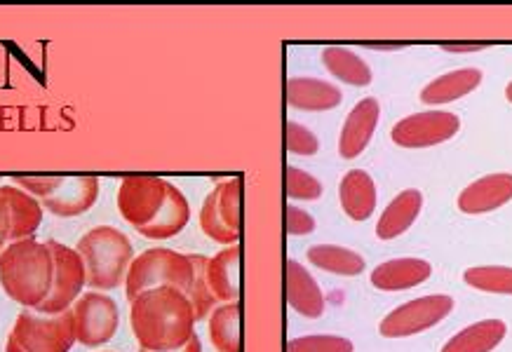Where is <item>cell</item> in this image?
Instances as JSON below:
<instances>
[{
	"label": "cell",
	"instance_id": "obj_23",
	"mask_svg": "<svg viewBox=\"0 0 512 352\" xmlns=\"http://www.w3.org/2000/svg\"><path fill=\"white\" fill-rule=\"evenodd\" d=\"M508 334V327L501 320H482L458 331L454 338L444 343L442 352H491Z\"/></svg>",
	"mask_w": 512,
	"mask_h": 352
},
{
	"label": "cell",
	"instance_id": "obj_5",
	"mask_svg": "<svg viewBox=\"0 0 512 352\" xmlns=\"http://www.w3.org/2000/svg\"><path fill=\"white\" fill-rule=\"evenodd\" d=\"M12 184L40 200L43 209L55 216L71 219L97 205L99 179L97 176H55V174H15Z\"/></svg>",
	"mask_w": 512,
	"mask_h": 352
},
{
	"label": "cell",
	"instance_id": "obj_15",
	"mask_svg": "<svg viewBox=\"0 0 512 352\" xmlns=\"http://www.w3.org/2000/svg\"><path fill=\"white\" fill-rule=\"evenodd\" d=\"M512 200V174H489L482 176L463 188V193L458 195V209L463 214H487L494 209L508 205Z\"/></svg>",
	"mask_w": 512,
	"mask_h": 352
},
{
	"label": "cell",
	"instance_id": "obj_7",
	"mask_svg": "<svg viewBox=\"0 0 512 352\" xmlns=\"http://www.w3.org/2000/svg\"><path fill=\"white\" fill-rule=\"evenodd\" d=\"M76 343V320L73 310L59 315H43L24 308L17 315L5 352H69Z\"/></svg>",
	"mask_w": 512,
	"mask_h": 352
},
{
	"label": "cell",
	"instance_id": "obj_18",
	"mask_svg": "<svg viewBox=\"0 0 512 352\" xmlns=\"http://www.w3.org/2000/svg\"><path fill=\"white\" fill-rule=\"evenodd\" d=\"M0 198L8 202L10 207V242L36 238L40 223H43V205H40V200L15 184L0 186Z\"/></svg>",
	"mask_w": 512,
	"mask_h": 352
},
{
	"label": "cell",
	"instance_id": "obj_9",
	"mask_svg": "<svg viewBox=\"0 0 512 352\" xmlns=\"http://www.w3.org/2000/svg\"><path fill=\"white\" fill-rule=\"evenodd\" d=\"M52 259H55V280H52L50 296L36 308L43 315H59L73 308L87 287L85 263L76 249L62 245L57 240H47Z\"/></svg>",
	"mask_w": 512,
	"mask_h": 352
},
{
	"label": "cell",
	"instance_id": "obj_20",
	"mask_svg": "<svg viewBox=\"0 0 512 352\" xmlns=\"http://www.w3.org/2000/svg\"><path fill=\"white\" fill-rule=\"evenodd\" d=\"M341 209L348 219L367 221L376 209V186L365 169H350L339 184Z\"/></svg>",
	"mask_w": 512,
	"mask_h": 352
},
{
	"label": "cell",
	"instance_id": "obj_34",
	"mask_svg": "<svg viewBox=\"0 0 512 352\" xmlns=\"http://www.w3.org/2000/svg\"><path fill=\"white\" fill-rule=\"evenodd\" d=\"M440 47L444 52H451V54H468V52H482L491 47V43L487 40H480V43H440Z\"/></svg>",
	"mask_w": 512,
	"mask_h": 352
},
{
	"label": "cell",
	"instance_id": "obj_1",
	"mask_svg": "<svg viewBox=\"0 0 512 352\" xmlns=\"http://www.w3.org/2000/svg\"><path fill=\"white\" fill-rule=\"evenodd\" d=\"M118 212L148 240H170L191 221L186 195L151 174H132L120 181Z\"/></svg>",
	"mask_w": 512,
	"mask_h": 352
},
{
	"label": "cell",
	"instance_id": "obj_27",
	"mask_svg": "<svg viewBox=\"0 0 512 352\" xmlns=\"http://www.w3.org/2000/svg\"><path fill=\"white\" fill-rule=\"evenodd\" d=\"M193 261V282L191 289H188V301H191L193 313H195V322L205 320V317L212 315V310L217 308V299H214L210 282H207V256L202 254H191Z\"/></svg>",
	"mask_w": 512,
	"mask_h": 352
},
{
	"label": "cell",
	"instance_id": "obj_32",
	"mask_svg": "<svg viewBox=\"0 0 512 352\" xmlns=\"http://www.w3.org/2000/svg\"><path fill=\"white\" fill-rule=\"evenodd\" d=\"M285 230L287 235H311L315 230V219L306 209L294 205L285 207Z\"/></svg>",
	"mask_w": 512,
	"mask_h": 352
},
{
	"label": "cell",
	"instance_id": "obj_30",
	"mask_svg": "<svg viewBox=\"0 0 512 352\" xmlns=\"http://www.w3.org/2000/svg\"><path fill=\"white\" fill-rule=\"evenodd\" d=\"M353 350H355L353 341H348V338L343 336H332V334L292 338L285 348V352H353Z\"/></svg>",
	"mask_w": 512,
	"mask_h": 352
},
{
	"label": "cell",
	"instance_id": "obj_35",
	"mask_svg": "<svg viewBox=\"0 0 512 352\" xmlns=\"http://www.w3.org/2000/svg\"><path fill=\"white\" fill-rule=\"evenodd\" d=\"M367 50H383V52H397V50H404L407 43H365Z\"/></svg>",
	"mask_w": 512,
	"mask_h": 352
},
{
	"label": "cell",
	"instance_id": "obj_17",
	"mask_svg": "<svg viewBox=\"0 0 512 352\" xmlns=\"http://www.w3.org/2000/svg\"><path fill=\"white\" fill-rule=\"evenodd\" d=\"M240 245H231L207 259V282L217 303L240 301Z\"/></svg>",
	"mask_w": 512,
	"mask_h": 352
},
{
	"label": "cell",
	"instance_id": "obj_36",
	"mask_svg": "<svg viewBox=\"0 0 512 352\" xmlns=\"http://www.w3.org/2000/svg\"><path fill=\"white\" fill-rule=\"evenodd\" d=\"M139 352H151V350H144V348H139ZM170 352H202V345H200V338L198 336H193L191 341H188L184 348H179V350H170Z\"/></svg>",
	"mask_w": 512,
	"mask_h": 352
},
{
	"label": "cell",
	"instance_id": "obj_21",
	"mask_svg": "<svg viewBox=\"0 0 512 352\" xmlns=\"http://www.w3.org/2000/svg\"><path fill=\"white\" fill-rule=\"evenodd\" d=\"M423 209V193L416 188L402 191L395 195L393 202L386 207V212L381 214L379 223H376V238L379 240H395L402 233H407L414 226V221L419 219Z\"/></svg>",
	"mask_w": 512,
	"mask_h": 352
},
{
	"label": "cell",
	"instance_id": "obj_4",
	"mask_svg": "<svg viewBox=\"0 0 512 352\" xmlns=\"http://www.w3.org/2000/svg\"><path fill=\"white\" fill-rule=\"evenodd\" d=\"M76 252L85 263L87 287L92 291H109L125 284L127 270L134 261V247L123 230L97 226L78 240Z\"/></svg>",
	"mask_w": 512,
	"mask_h": 352
},
{
	"label": "cell",
	"instance_id": "obj_2",
	"mask_svg": "<svg viewBox=\"0 0 512 352\" xmlns=\"http://www.w3.org/2000/svg\"><path fill=\"white\" fill-rule=\"evenodd\" d=\"M130 324L139 348L179 350L195 336V313L181 289L156 287L130 301Z\"/></svg>",
	"mask_w": 512,
	"mask_h": 352
},
{
	"label": "cell",
	"instance_id": "obj_14",
	"mask_svg": "<svg viewBox=\"0 0 512 352\" xmlns=\"http://www.w3.org/2000/svg\"><path fill=\"white\" fill-rule=\"evenodd\" d=\"M285 299L289 308L308 320H318L325 315V296H322L320 284L294 259L285 261Z\"/></svg>",
	"mask_w": 512,
	"mask_h": 352
},
{
	"label": "cell",
	"instance_id": "obj_24",
	"mask_svg": "<svg viewBox=\"0 0 512 352\" xmlns=\"http://www.w3.org/2000/svg\"><path fill=\"white\" fill-rule=\"evenodd\" d=\"M322 64L341 83L353 85V87H367L372 83V69L362 57H357L355 52H350L348 47H325L322 50Z\"/></svg>",
	"mask_w": 512,
	"mask_h": 352
},
{
	"label": "cell",
	"instance_id": "obj_19",
	"mask_svg": "<svg viewBox=\"0 0 512 352\" xmlns=\"http://www.w3.org/2000/svg\"><path fill=\"white\" fill-rule=\"evenodd\" d=\"M433 275V266L423 259H393L374 268L372 280L374 289L381 291H404L419 287Z\"/></svg>",
	"mask_w": 512,
	"mask_h": 352
},
{
	"label": "cell",
	"instance_id": "obj_12",
	"mask_svg": "<svg viewBox=\"0 0 512 352\" xmlns=\"http://www.w3.org/2000/svg\"><path fill=\"white\" fill-rule=\"evenodd\" d=\"M458 130H461L458 115L449 111H423L402 118L390 132V139L402 148H430L456 137Z\"/></svg>",
	"mask_w": 512,
	"mask_h": 352
},
{
	"label": "cell",
	"instance_id": "obj_6",
	"mask_svg": "<svg viewBox=\"0 0 512 352\" xmlns=\"http://www.w3.org/2000/svg\"><path fill=\"white\" fill-rule=\"evenodd\" d=\"M193 261L191 254H179L167 247H153L134 256L130 270L125 277L127 299H137L141 291L156 287H174L188 294L193 282Z\"/></svg>",
	"mask_w": 512,
	"mask_h": 352
},
{
	"label": "cell",
	"instance_id": "obj_33",
	"mask_svg": "<svg viewBox=\"0 0 512 352\" xmlns=\"http://www.w3.org/2000/svg\"><path fill=\"white\" fill-rule=\"evenodd\" d=\"M10 230H12L10 207L8 202L0 198V254H3V249L10 245Z\"/></svg>",
	"mask_w": 512,
	"mask_h": 352
},
{
	"label": "cell",
	"instance_id": "obj_22",
	"mask_svg": "<svg viewBox=\"0 0 512 352\" xmlns=\"http://www.w3.org/2000/svg\"><path fill=\"white\" fill-rule=\"evenodd\" d=\"M482 83V71L480 69H458L444 76L435 78L433 83H428L421 90V101L428 106H442L451 104V101L466 97V94L475 92Z\"/></svg>",
	"mask_w": 512,
	"mask_h": 352
},
{
	"label": "cell",
	"instance_id": "obj_3",
	"mask_svg": "<svg viewBox=\"0 0 512 352\" xmlns=\"http://www.w3.org/2000/svg\"><path fill=\"white\" fill-rule=\"evenodd\" d=\"M52 280L55 259L47 242L17 240L0 254V287L19 306L36 310L50 296Z\"/></svg>",
	"mask_w": 512,
	"mask_h": 352
},
{
	"label": "cell",
	"instance_id": "obj_13",
	"mask_svg": "<svg viewBox=\"0 0 512 352\" xmlns=\"http://www.w3.org/2000/svg\"><path fill=\"white\" fill-rule=\"evenodd\" d=\"M379 118L381 106L374 97L357 101L353 111L348 113L339 134V155L343 160H355L357 155H362V151H365L374 137Z\"/></svg>",
	"mask_w": 512,
	"mask_h": 352
},
{
	"label": "cell",
	"instance_id": "obj_26",
	"mask_svg": "<svg viewBox=\"0 0 512 352\" xmlns=\"http://www.w3.org/2000/svg\"><path fill=\"white\" fill-rule=\"evenodd\" d=\"M306 256L315 268L325 270V273H332V275L355 277L365 270V259H362L360 254L339 245H315L308 249Z\"/></svg>",
	"mask_w": 512,
	"mask_h": 352
},
{
	"label": "cell",
	"instance_id": "obj_16",
	"mask_svg": "<svg viewBox=\"0 0 512 352\" xmlns=\"http://www.w3.org/2000/svg\"><path fill=\"white\" fill-rule=\"evenodd\" d=\"M287 104L296 111L320 113L341 104L343 94L336 85L320 78H289L285 85Z\"/></svg>",
	"mask_w": 512,
	"mask_h": 352
},
{
	"label": "cell",
	"instance_id": "obj_11",
	"mask_svg": "<svg viewBox=\"0 0 512 352\" xmlns=\"http://www.w3.org/2000/svg\"><path fill=\"white\" fill-rule=\"evenodd\" d=\"M454 310V299L447 294H430L390 310L379 324L383 338H407L433 329Z\"/></svg>",
	"mask_w": 512,
	"mask_h": 352
},
{
	"label": "cell",
	"instance_id": "obj_37",
	"mask_svg": "<svg viewBox=\"0 0 512 352\" xmlns=\"http://www.w3.org/2000/svg\"><path fill=\"white\" fill-rule=\"evenodd\" d=\"M505 97H508V101L512 104V83H510L508 87H505Z\"/></svg>",
	"mask_w": 512,
	"mask_h": 352
},
{
	"label": "cell",
	"instance_id": "obj_25",
	"mask_svg": "<svg viewBox=\"0 0 512 352\" xmlns=\"http://www.w3.org/2000/svg\"><path fill=\"white\" fill-rule=\"evenodd\" d=\"M242 306L240 301L221 303L210 315V338L219 352H242V334H240Z\"/></svg>",
	"mask_w": 512,
	"mask_h": 352
},
{
	"label": "cell",
	"instance_id": "obj_29",
	"mask_svg": "<svg viewBox=\"0 0 512 352\" xmlns=\"http://www.w3.org/2000/svg\"><path fill=\"white\" fill-rule=\"evenodd\" d=\"M285 193L289 200H320L322 198V184L313 174L303 172V169L287 165L285 167Z\"/></svg>",
	"mask_w": 512,
	"mask_h": 352
},
{
	"label": "cell",
	"instance_id": "obj_10",
	"mask_svg": "<svg viewBox=\"0 0 512 352\" xmlns=\"http://www.w3.org/2000/svg\"><path fill=\"white\" fill-rule=\"evenodd\" d=\"M71 310L76 320V343L85 348H99L118 334L120 310L111 296L90 289L80 294Z\"/></svg>",
	"mask_w": 512,
	"mask_h": 352
},
{
	"label": "cell",
	"instance_id": "obj_28",
	"mask_svg": "<svg viewBox=\"0 0 512 352\" xmlns=\"http://www.w3.org/2000/svg\"><path fill=\"white\" fill-rule=\"evenodd\" d=\"M468 287L487 291V294L512 296V268L508 266H477L463 273Z\"/></svg>",
	"mask_w": 512,
	"mask_h": 352
},
{
	"label": "cell",
	"instance_id": "obj_8",
	"mask_svg": "<svg viewBox=\"0 0 512 352\" xmlns=\"http://www.w3.org/2000/svg\"><path fill=\"white\" fill-rule=\"evenodd\" d=\"M200 230L219 245H240L242 179H226L207 195L200 209Z\"/></svg>",
	"mask_w": 512,
	"mask_h": 352
},
{
	"label": "cell",
	"instance_id": "obj_31",
	"mask_svg": "<svg viewBox=\"0 0 512 352\" xmlns=\"http://www.w3.org/2000/svg\"><path fill=\"white\" fill-rule=\"evenodd\" d=\"M285 146L294 155H315L320 151V139L294 120H287L285 125Z\"/></svg>",
	"mask_w": 512,
	"mask_h": 352
}]
</instances>
